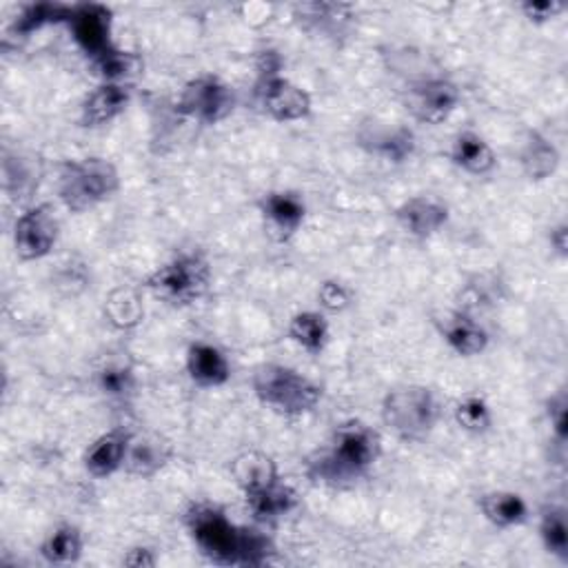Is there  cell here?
I'll list each match as a JSON object with an SVG mask.
<instances>
[{
	"label": "cell",
	"mask_w": 568,
	"mask_h": 568,
	"mask_svg": "<svg viewBox=\"0 0 568 568\" xmlns=\"http://www.w3.org/2000/svg\"><path fill=\"white\" fill-rule=\"evenodd\" d=\"M187 529L200 553L213 564L262 566L273 555V544L264 533L236 526L218 507H191L187 513Z\"/></svg>",
	"instance_id": "6da1fadb"
},
{
	"label": "cell",
	"mask_w": 568,
	"mask_h": 568,
	"mask_svg": "<svg viewBox=\"0 0 568 568\" xmlns=\"http://www.w3.org/2000/svg\"><path fill=\"white\" fill-rule=\"evenodd\" d=\"M380 458V438L365 424H348L335 434L333 447L309 464V475L324 484H342L367 475Z\"/></svg>",
	"instance_id": "7a4b0ae2"
},
{
	"label": "cell",
	"mask_w": 568,
	"mask_h": 568,
	"mask_svg": "<svg viewBox=\"0 0 568 568\" xmlns=\"http://www.w3.org/2000/svg\"><path fill=\"white\" fill-rule=\"evenodd\" d=\"M251 387L264 406H271L287 417L311 413L322 400V391L316 382L284 365L258 367L253 371Z\"/></svg>",
	"instance_id": "3957f363"
},
{
	"label": "cell",
	"mask_w": 568,
	"mask_h": 568,
	"mask_svg": "<svg viewBox=\"0 0 568 568\" xmlns=\"http://www.w3.org/2000/svg\"><path fill=\"white\" fill-rule=\"evenodd\" d=\"M120 189V174L107 158H83L67 163L60 171V202L74 213H85L109 200Z\"/></svg>",
	"instance_id": "277c9868"
},
{
	"label": "cell",
	"mask_w": 568,
	"mask_h": 568,
	"mask_svg": "<svg viewBox=\"0 0 568 568\" xmlns=\"http://www.w3.org/2000/svg\"><path fill=\"white\" fill-rule=\"evenodd\" d=\"M382 422L400 440H422L440 419V402L429 387L404 384L382 400Z\"/></svg>",
	"instance_id": "5b68a950"
},
{
	"label": "cell",
	"mask_w": 568,
	"mask_h": 568,
	"mask_svg": "<svg viewBox=\"0 0 568 568\" xmlns=\"http://www.w3.org/2000/svg\"><path fill=\"white\" fill-rule=\"evenodd\" d=\"M211 284V267L200 253H182L156 269L145 287L174 307H187L200 300Z\"/></svg>",
	"instance_id": "8992f818"
},
{
	"label": "cell",
	"mask_w": 568,
	"mask_h": 568,
	"mask_svg": "<svg viewBox=\"0 0 568 568\" xmlns=\"http://www.w3.org/2000/svg\"><path fill=\"white\" fill-rule=\"evenodd\" d=\"M236 107L234 87L223 83L218 76H198L189 81L176 103L178 114L202 122L218 125L223 122Z\"/></svg>",
	"instance_id": "52a82bcc"
},
{
	"label": "cell",
	"mask_w": 568,
	"mask_h": 568,
	"mask_svg": "<svg viewBox=\"0 0 568 568\" xmlns=\"http://www.w3.org/2000/svg\"><path fill=\"white\" fill-rule=\"evenodd\" d=\"M460 103V90L447 79H426L413 83L404 94L406 111L424 125L445 122Z\"/></svg>",
	"instance_id": "ba28073f"
},
{
	"label": "cell",
	"mask_w": 568,
	"mask_h": 568,
	"mask_svg": "<svg viewBox=\"0 0 568 568\" xmlns=\"http://www.w3.org/2000/svg\"><path fill=\"white\" fill-rule=\"evenodd\" d=\"M58 242V218L49 204L27 209L14 225V247L21 260L34 262L51 253Z\"/></svg>",
	"instance_id": "9c48e42d"
},
{
	"label": "cell",
	"mask_w": 568,
	"mask_h": 568,
	"mask_svg": "<svg viewBox=\"0 0 568 568\" xmlns=\"http://www.w3.org/2000/svg\"><path fill=\"white\" fill-rule=\"evenodd\" d=\"M256 94L264 114L277 122H296L311 114V96L280 74L262 76Z\"/></svg>",
	"instance_id": "30bf717a"
},
{
	"label": "cell",
	"mask_w": 568,
	"mask_h": 568,
	"mask_svg": "<svg viewBox=\"0 0 568 568\" xmlns=\"http://www.w3.org/2000/svg\"><path fill=\"white\" fill-rule=\"evenodd\" d=\"M260 216L264 221L267 234L277 240H292L305 223L307 206L305 200L294 191H269L260 200Z\"/></svg>",
	"instance_id": "8fae6325"
},
{
	"label": "cell",
	"mask_w": 568,
	"mask_h": 568,
	"mask_svg": "<svg viewBox=\"0 0 568 568\" xmlns=\"http://www.w3.org/2000/svg\"><path fill=\"white\" fill-rule=\"evenodd\" d=\"M69 29L79 47L94 58L114 49L111 43V12L103 5H79L71 10Z\"/></svg>",
	"instance_id": "7c38bea8"
},
{
	"label": "cell",
	"mask_w": 568,
	"mask_h": 568,
	"mask_svg": "<svg viewBox=\"0 0 568 568\" xmlns=\"http://www.w3.org/2000/svg\"><path fill=\"white\" fill-rule=\"evenodd\" d=\"M398 225L417 240L436 236L449 221V206L431 196H415L395 209Z\"/></svg>",
	"instance_id": "4fadbf2b"
},
{
	"label": "cell",
	"mask_w": 568,
	"mask_h": 568,
	"mask_svg": "<svg viewBox=\"0 0 568 568\" xmlns=\"http://www.w3.org/2000/svg\"><path fill=\"white\" fill-rule=\"evenodd\" d=\"M187 371H189L191 380L204 389L223 387L232 378V367H229L227 355L218 346L206 344V342H196L189 346Z\"/></svg>",
	"instance_id": "5bb4252c"
},
{
	"label": "cell",
	"mask_w": 568,
	"mask_h": 568,
	"mask_svg": "<svg viewBox=\"0 0 568 568\" xmlns=\"http://www.w3.org/2000/svg\"><path fill=\"white\" fill-rule=\"evenodd\" d=\"M131 103V87L125 83H103L83 103V127H103L118 118Z\"/></svg>",
	"instance_id": "9a60e30c"
},
{
	"label": "cell",
	"mask_w": 568,
	"mask_h": 568,
	"mask_svg": "<svg viewBox=\"0 0 568 568\" xmlns=\"http://www.w3.org/2000/svg\"><path fill=\"white\" fill-rule=\"evenodd\" d=\"M129 442H131V436L125 434L122 429L100 436L94 445H90V449L85 453L83 462H85L87 473L98 480L118 473L125 466Z\"/></svg>",
	"instance_id": "2e32d148"
},
{
	"label": "cell",
	"mask_w": 568,
	"mask_h": 568,
	"mask_svg": "<svg viewBox=\"0 0 568 568\" xmlns=\"http://www.w3.org/2000/svg\"><path fill=\"white\" fill-rule=\"evenodd\" d=\"M247 507L251 511V516L258 522H275L280 518H284L287 513H292L296 509L298 495L292 486L282 484L280 480L275 484H269L264 488L251 490L245 495Z\"/></svg>",
	"instance_id": "e0dca14e"
},
{
	"label": "cell",
	"mask_w": 568,
	"mask_h": 568,
	"mask_svg": "<svg viewBox=\"0 0 568 568\" xmlns=\"http://www.w3.org/2000/svg\"><path fill=\"white\" fill-rule=\"evenodd\" d=\"M442 335H445V342L449 344V348L455 351L458 355H462V358H473V355L484 353L488 346L486 329L469 313L449 316L445 320Z\"/></svg>",
	"instance_id": "ac0fdd59"
},
{
	"label": "cell",
	"mask_w": 568,
	"mask_h": 568,
	"mask_svg": "<svg viewBox=\"0 0 568 568\" xmlns=\"http://www.w3.org/2000/svg\"><path fill=\"white\" fill-rule=\"evenodd\" d=\"M229 471H232L234 482L240 486V490L245 495L251 490L264 488L269 484H275L280 480L273 458L262 451H245V453L236 455Z\"/></svg>",
	"instance_id": "d6986e66"
},
{
	"label": "cell",
	"mask_w": 568,
	"mask_h": 568,
	"mask_svg": "<svg viewBox=\"0 0 568 568\" xmlns=\"http://www.w3.org/2000/svg\"><path fill=\"white\" fill-rule=\"evenodd\" d=\"M482 516L497 529L520 526L529 518V507L524 497L511 490H493L480 497Z\"/></svg>",
	"instance_id": "ffe728a7"
},
{
	"label": "cell",
	"mask_w": 568,
	"mask_h": 568,
	"mask_svg": "<svg viewBox=\"0 0 568 568\" xmlns=\"http://www.w3.org/2000/svg\"><path fill=\"white\" fill-rule=\"evenodd\" d=\"M363 145L369 147L371 154H378L387 163H404L411 158L415 152V135L406 127H384V129H374L371 133L360 135Z\"/></svg>",
	"instance_id": "44dd1931"
},
{
	"label": "cell",
	"mask_w": 568,
	"mask_h": 568,
	"mask_svg": "<svg viewBox=\"0 0 568 568\" xmlns=\"http://www.w3.org/2000/svg\"><path fill=\"white\" fill-rule=\"evenodd\" d=\"M451 161H453V165H458L462 171H466L471 176L490 174L497 165V158L488 142L473 131H464L453 140Z\"/></svg>",
	"instance_id": "7402d4cb"
},
{
	"label": "cell",
	"mask_w": 568,
	"mask_h": 568,
	"mask_svg": "<svg viewBox=\"0 0 568 568\" xmlns=\"http://www.w3.org/2000/svg\"><path fill=\"white\" fill-rule=\"evenodd\" d=\"M522 169L529 180H546L551 178L559 167V152L548 138H544L537 131L529 133V140L524 142V150L520 156Z\"/></svg>",
	"instance_id": "603a6c76"
},
{
	"label": "cell",
	"mask_w": 568,
	"mask_h": 568,
	"mask_svg": "<svg viewBox=\"0 0 568 568\" xmlns=\"http://www.w3.org/2000/svg\"><path fill=\"white\" fill-rule=\"evenodd\" d=\"M169 460V447L158 438H131L125 466L131 475L152 477L156 475Z\"/></svg>",
	"instance_id": "cb8c5ba5"
},
{
	"label": "cell",
	"mask_w": 568,
	"mask_h": 568,
	"mask_svg": "<svg viewBox=\"0 0 568 568\" xmlns=\"http://www.w3.org/2000/svg\"><path fill=\"white\" fill-rule=\"evenodd\" d=\"M296 16L300 23L316 34H342L346 23L351 21L348 5H329V3H309L298 5Z\"/></svg>",
	"instance_id": "d4e9b609"
},
{
	"label": "cell",
	"mask_w": 568,
	"mask_h": 568,
	"mask_svg": "<svg viewBox=\"0 0 568 568\" xmlns=\"http://www.w3.org/2000/svg\"><path fill=\"white\" fill-rule=\"evenodd\" d=\"M289 338L311 355H320L329 342V324L318 311H303L289 322Z\"/></svg>",
	"instance_id": "484cf974"
},
{
	"label": "cell",
	"mask_w": 568,
	"mask_h": 568,
	"mask_svg": "<svg viewBox=\"0 0 568 568\" xmlns=\"http://www.w3.org/2000/svg\"><path fill=\"white\" fill-rule=\"evenodd\" d=\"M40 555L49 564H74L83 555V535L76 526H58L40 546Z\"/></svg>",
	"instance_id": "4316f807"
},
{
	"label": "cell",
	"mask_w": 568,
	"mask_h": 568,
	"mask_svg": "<svg viewBox=\"0 0 568 568\" xmlns=\"http://www.w3.org/2000/svg\"><path fill=\"white\" fill-rule=\"evenodd\" d=\"M540 537L553 557L561 564L568 561V526H566V511L559 507H548L540 520Z\"/></svg>",
	"instance_id": "83f0119b"
},
{
	"label": "cell",
	"mask_w": 568,
	"mask_h": 568,
	"mask_svg": "<svg viewBox=\"0 0 568 568\" xmlns=\"http://www.w3.org/2000/svg\"><path fill=\"white\" fill-rule=\"evenodd\" d=\"M105 311L109 316V322L118 329H133L145 318V307H142L140 298L131 289H118L109 296Z\"/></svg>",
	"instance_id": "f1b7e54d"
},
{
	"label": "cell",
	"mask_w": 568,
	"mask_h": 568,
	"mask_svg": "<svg viewBox=\"0 0 568 568\" xmlns=\"http://www.w3.org/2000/svg\"><path fill=\"white\" fill-rule=\"evenodd\" d=\"M71 10H74V8L58 5V3H36V5H29V8L19 16L14 29H16L19 34H23V36H29V34L38 32V29L45 27V25L62 23V21L69 23Z\"/></svg>",
	"instance_id": "f546056e"
},
{
	"label": "cell",
	"mask_w": 568,
	"mask_h": 568,
	"mask_svg": "<svg viewBox=\"0 0 568 568\" xmlns=\"http://www.w3.org/2000/svg\"><path fill=\"white\" fill-rule=\"evenodd\" d=\"M455 422L460 424V429L469 434H486L493 424L490 409L480 395H466L462 402L455 406Z\"/></svg>",
	"instance_id": "4dcf8cb0"
},
{
	"label": "cell",
	"mask_w": 568,
	"mask_h": 568,
	"mask_svg": "<svg viewBox=\"0 0 568 568\" xmlns=\"http://www.w3.org/2000/svg\"><path fill=\"white\" fill-rule=\"evenodd\" d=\"M94 67L105 83H122L135 69V58L118 47L94 58Z\"/></svg>",
	"instance_id": "1f68e13d"
},
{
	"label": "cell",
	"mask_w": 568,
	"mask_h": 568,
	"mask_svg": "<svg viewBox=\"0 0 568 568\" xmlns=\"http://www.w3.org/2000/svg\"><path fill=\"white\" fill-rule=\"evenodd\" d=\"M318 300L320 305L331 311V313H340L351 305V294L344 287L342 282L338 280H327L320 284V292H318Z\"/></svg>",
	"instance_id": "d6a6232c"
},
{
	"label": "cell",
	"mask_w": 568,
	"mask_h": 568,
	"mask_svg": "<svg viewBox=\"0 0 568 568\" xmlns=\"http://www.w3.org/2000/svg\"><path fill=\"white\" fill-rule=\"evenodd\" d=\"M98 384L109 395H127L133 389V376L125 367H107L100 371Z\"/></svg>",
	"instance_id": "836d02e7"
},
{
	"label": "cell",
	"mask_w": 568,
	"mask_h": 568,
	"mask_svg": "<svg viewBox=\"0 0 568 568\" xmlns=\"http://www.w3.org/2000/svg\"><path fill=\"white\" fill-rule=\"evenodd\" d=\"M566 409H568V402H566V393L559 391L557 395L551 398L548 402V417H551V426H553V434L559 442L566 440Z\"/></svg>",
	"instance_id": "e575fe53"
},
{
	"label": "cell",
	"mask_w": 568,
	"mask_h": 568,
	"mask_svg": "<svg viewBox=\"0 0 568 568\" xmlns=\"http://www.w3.org/2000/svg\"><path fill=\"white\" fill-rule=\"evenodd\" d=\"M522 12L531 23L540 25V23L553 21L559 12H564V5L561 3H524Z\"/></svg>",
	"instance_id": "d590c367"
},
{
	"label": "cell",
	"mask_w": 568,
	"mask_h": 568,
	"mask_svg": "<svg viewBox=\"0 0 568 568\" xmlns=\"http://www.w3.org/2000/svg\"><path fill=\"white\" fill-rule=\"evenodd\" d=\"M125 566L140 568V566H156V555L152 548H131L122 559Z\"/></svg>",
	"instance_id": "8d00e7d4"
},
{
	"label": "cell",
	"mask_w": 568,
	"mask_h": 568,
	"mask_svg": "<svg viewBox=\"0 0 568 568\" xmlns=\"http://www.w3.org/2000/svg\"><path fill=\"white\" fill-rule=\"evenodd\" d=\"M551 247L555 249V253H557L559 258L566 256V249H568V227H566V223L557 225V227L551 232Z\"/></svg>",
	"instance_id": "74e56055"
}]
</instances>
